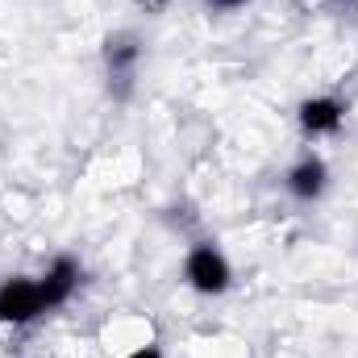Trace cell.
I'll return each instance as SVG.
<instances>
[{
	"label": "cell",
	"mask_w": 358,
	"mask_h": 358,
	"mask_svg": "<svg viewBox=\"0 0 358 358\" xmlns=\"http://www.w3.org/2000/svg\"><path fill=\"white\" fill-rule=\"evenodd\" d=\"M183 283L196 296H225L234 287V267L217 242H192L183 255Z\"/></svg>",
	"instance_id": "cell-1"
},
{
	"label": "cell",
	"mask_w": 358,
	"mask_h": 358,
	"mask_svg": "<svg viewBox=\"0 0 358 358\" xmlns=\"http://www.w3.org/2000/svg\"><path fill=\"white\" fill-rule=\"evenodd\" d=\"M138 63H142V38L138 34L117 29V34L104 38V76H108L113 96H129L134 76H138Z\"/></svg>",
	"instance_id": "cell-2"
},
{
	"label": "cell",
	"mask_w": 358,
	"mask_h": 358,
	"mask_svg": "<svg viewBox=\"0 0 358 358\" xmlns=\"http://www.w3.org/2000/svg\"><path fill=\"white\" fill-rule=\"evenodd\" d=\"M38 317H46V300L38 279L29 275H13L0 283V325H34Z\"/></svg>",
	"instance_id": "cell-3"
},
{
	"label": "cell",
	"mask_w": 358,
	"mask_h": 358,
	"mask_svg": "<svg viewBox=\"0 0 358 358\" xmlns=\"http://www.w3.org/2000/svg\"><path fill=\"white\" fill-rule=\"evenodd\" d=\"M350 117V104L342 96H308L296 104V121L304 138H334Z\"/></svg>",
	"instance_id": "cell-4"
},
{
	"label": "cell",
	"mask_w": 358,
	"mask_h": 358,
	"mask_svg": "<svg viewBox=\"0 0 358 358\" xmlns=\"http://www.w3.org/2000/svg\"><path fill=\"white\" fill-rule=\"evenodd\" d=\"M283 187H287L292 200H300V204H317V200L329 192V167H325V159H321V155H300V159L287 167Z\"/></svg>",
	"instance_id": "cell-5"
},
{
	"label": "cell",
	"mask_w": 358,
	"mask_h": 358,
	"mask_svg": "<svg viewBox=\"0 0 358 358\" xmlns=\"http://www.w3.org/2000/svg\"><path fill=\"white\" fill-rule=\"evenodd\" d=\"M80 279H84V267L76 255H59L50 267L38 275V287H42V300H46V313L63 308L76 292H80Z\"/></svg>",
	"instance_id": "cell-6"
},
{
	"label": "cell",
	"mask_w": 358,
	"mask_h": 358,
	"mask_svg": "<svg viewBox=\"0 0 358 358\" xmlns=\"http://www.w3.org/2000/svg\"><path fill=\"white\" fill-rule=\"evenodd\" d=\"M125 358H167V355H163V346H159V342H146V346H134Z\"/></svg>",
	"instance_id": "cell-7"
},
{
	"label": "cell",
	"mask_w": 358,
	"mask_h": 358,
	"mask_svg": "<svg viewBox=\"0 0 358 358\" xmlns=\"http://www.w3.org/2000/svg\"><path fill=\"white\" fill-rule=\"evenodd\" d=\"M213 8H221V13H229V8H242V4H250V0H208Z\"/></svg>",
	"instance_id": "cell-8"
}]
</instances>
